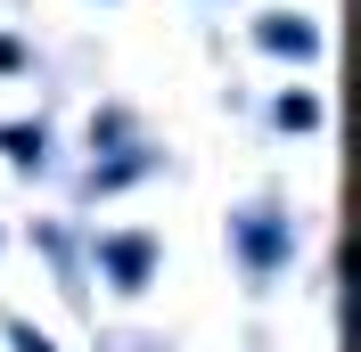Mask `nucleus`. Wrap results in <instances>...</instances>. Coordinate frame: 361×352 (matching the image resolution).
<instances>
[{"mask_svg":"<svg viewBox=\"0 0 361 352\" xmlns=\"http://www.w3.org/2000/svg\"><path fill=\"white\" fill-rule=\"evenodd\" d=\"M263 49H288V58H312L320 42H312V25H295V17H271V25H263Z\"/></svg>","mask_w":361,"mask_h":352,"instance_id":"1","label":"nucleus"},{"mask_svg":"<svg viewBox=\"0 0 361 352\" xmlns=\"http://www.w3.org/2000/svg\"><path fill=\"white\" fill-rule=\"evenodd\" d=\"M107 270H115L123 287H140V279H148V238H115V246H107Z\"/></svg>","mask_w":361,"mask_h":352,"instance_id":"2","label":"nucleus"},{"mask_svg":"<svg viewBox=\"0 0 361 352\" xmlns=\"http://www.w3.org/2000/svg\"><path fill=\"white\" fill-rule=\"evenodd\" d=\"M238 238H247V254H255V263H279V254H288V246H279V221H263V213H255V221H238Z\"/></svg>","mask_w":361,"mask_h":352,"instance_id":"3","label":"nucleus"},{"mask_svg":"<svg viewBox=\"0 0 361 352\" xmlns=\"http://www.w3.org/2000/svg\"><path fill=\"white\" fill-rule=\"evenodd\" d=\"M8 336H17V352H49V344H42L33 328H8Z\"/></svg>","mask_w":361,"mask_h":352,"instance_id":"4","label":"nucleus"}]
</instances>
